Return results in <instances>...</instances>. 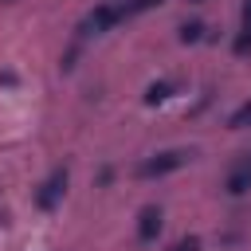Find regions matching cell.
<instances>
[{
    "mask_svg": "<svg viewBox=\"0 0 251 251\" xmlns=\"http://www.w3.org/2000/svg\"><path fill=\"white\" fill-rule=\"evenodd\" d=\"M188 161H192V153H188V149H165V153L145 157V161L137 165V176H141V180H153V176L176 173V169H180V165H188Z\"/></svg>",
    "mask_w": 251,
    "mask_h": 251,
    "instance_id": "1",
    "label": "cell"
},
{
    "mask_svg": "<svg viewBox=\"0 0 251 251\" xmlns=\"http://www.w3.org/2000/svg\"><path fill=\"white\" fill-rule=\"evenodd\" d=\"M122 20H126V16H122V8H118V4H98V8H90V12L82 16L78 35H102V31L118 27Z\"/></svg>",
    "mask_w": 251,
    "mask_h": 251,
    "instance_id": "2",
    "label": "cell"
},
{
    "mask_svg": "<svg viewBox=\"0 0 251 251\" xmlns=\"http://www.w3.org/2000/svg\"><path fill=\"white\" fill-rule=\"evenodd\" d=\"M67 180H71V173H67V165H59V169H51V176L39 184V192H35V204L43 208V212H51V208H59V200H63V192H67Z\"/></svg>",
    "mask_w": 251,
    "mask_h": 251,
    "instance_id": "3",
    "label": "cell"
},
{
    "mask_svg": "<svg viewBox=\"0 0 251 251\" xmlns=\"http://www.w3.org/2000/svg\"><path fill=\"white\" fill-rule=\"evenodd\" d=\"M224 188H227V196H243V192H251V153H243V157L231 165Z\"/></svg>",
    "mask_w": 251,
    "mask_h": 251,
    "instance_id": "4",
    "label": "cell"
},
{
    "mask_svg": "<svg viewBox=\"0 0 251 251\" xmlns=\"http://www.w3.org/2000/svg\"><path fill=\"white\" fill-rule=\"evenodd\" d=\"M161 227H165V216H161V208H157V204L141 208V216H137V239H141V243H153V239L161 235Z\"/></svg>",
    "mask_w": 251,
    "mask_h": 251,
    "instance_id": "5",
    "label": "cell"
},
{
    "mask_svg": "<svg viewBox=\"0 0 251 251\" xmlns=\"http://www.w3.org/2000/svg\"><path fill=\"white\" fill-rule=\"evenodd\" d=\"M169 94H173V82H165V78L145 86V102H149V106H161V102H169Z\"/></svg>",
    "mask_w": 251,
    "mask_h": 251,
    "instance_id": "6",
    "label": "cell"
},
{
    "mask_svg": "<svg viewBox=\"0 0 251 251\" xmlns=\"http://www.w3.org/2000/svg\"><path fill=\"white\" fill-rule=\"evenodd\" d=\"M200 39H204V24H200V20L180 24V43H200Z\"/></svg>",
    "mask_w": 251,
    "mask_h": 251,
    "instance_id": "7",
    "label": "cell"
},
{
    "mask_svg": "<svg viewBox=\"0 0 251 251\" xmlns=\"http://www.w3.org/2000/svg\"><path fill=\"white\" fill-rule=\"evenodd\" d=\"M157 4H161V0H126V4H122V16L129 20V16H137V12H149V8H157Z\"/></svg>",
    "mask_w": 251,
    "mask_h": 251,
    "instance_id": "8",
    "label": "cell"
},
{
    "mask_svg": "<svg viewBox=\"0 0 251 251\" xmlns=\"http://www.w3.org/2000/svg\"><path fill=\"white\" fill-rule=\"evenodd\" d=\"M227 126H231V129H243V126H251V102H243V106H239V110L227 118Z\"/></svg>",
    "mask_w": 251,
    "mask_h": 251,
    "instance_id": "9",
    "label": "cell"
},
{
    "mask_svg": "<svg viewBox=\"0 0 251 251\" xmlns=\"http://www.w3.org/2000/svg\"><path fill=\"white\" fill-rule=\"evenodd\" d=\"M231 51H235V55H247V51H251V27H243V31L235 35V43H231Z\"/></svg>",
    "mask_w": 251,
    "mask_h": 251,
    "instance_id": "10",
    "label": "cell"
},
{
    "mask_svg": "<svg viewBox=\"0 0 251 251\" xmlns=\"http://www.w3.org/2000/svg\"><path fill=\"white\" fill-rule=\"evenodd\" d=\"M169 251H200V239H196V235H184V239H176Z\"/></svg>",
    "mask_w": 251,
    "mask_h": 251,
    "instance_id": "11",
    "label": "cell"
},
{
    "mask_svg": "<svg viewBox=\"0 0 251 251\" xmlns=\"http://www.w3.org/2000/svg\"><path fill=\"white\" fill-rule=\"evenodd\" d=\"M243 27H251V0L243 4Z\"/></svg>",
    "mask_w": 251,
    "mask_h": 251,
    "instance_id": "12",
    "label": "cell"
}]
</instances>
